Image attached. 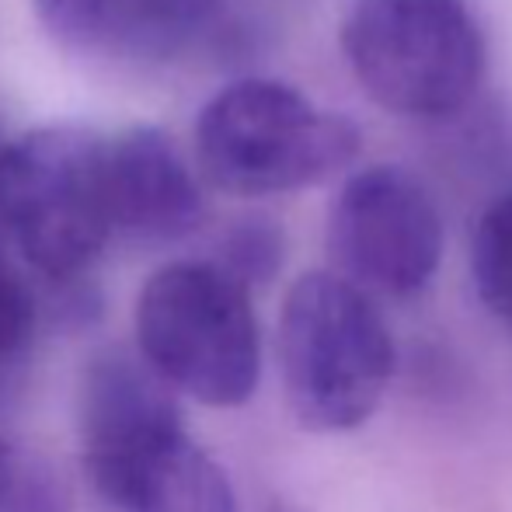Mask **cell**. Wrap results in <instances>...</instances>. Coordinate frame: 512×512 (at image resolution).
Masks as SVG:
<instances>
[{
    "label": "cell",
    "instance_id": "13",
    "mask_svg": "<svg viewBox=\"0 0 512 512\" xmlns=\"http://www.w3.org/2000/svg\"><path fill=\"white\" fill-rule=\"evenodd\" d=\"M213 262L223 265L234 279H241L248 290L272 283L286 262V230L272 216H241L223 230Z\"/></svg>",
    "mask_w": 512,
    "mask_h": 512
},
{
    "label": "cell",
    "instance_id": "10",
    "mask_svg": "<svg viewBox=\"0 0 512 512\" xmlns=\"http://www.w3.org/2000/svg\"><path fill=\"white\" fill-rule=\"evenodd\" d=\"M129 512H241L223 467L189 443Z\"/></svg>",
    "mask_w": 512,
    "mask_h": 512
},
{
    "label": "cell",
    "instance_id": "9",
    "mask_svg": "<svg viewBox=\"0 0 512 512\" xmlns=\"http://www.w3.org/2000/svg\"><path fill=\"white\" fill-rule=\"evenodd\" d=\"M223 0H112L105 42L136 60L168 63L213 32Z\"/></svg>",
    "mask_w": 512,
    "mask_h": 512
},
{
    "label": "cell",
    "instance_id": "16",
    "mask_svg": "<svg viewBox=\"0 0 512 512\" xmlns=\"http://www.w3.org/2000/svg\"><path fill=\"white\" fill-rule=\"evenodd\" d=\"M4 143H7V136H4V126H0V150H4Z\"/></svg>",
    "mask_w": 512,
    "mask_h": 512
},
{
    "label": "cell",
    "instance_id": "15",
    "mask_svg": "<svg viewBox=\"0 0 512 512\" xmlns=\"http://www.w3.org/2000/svg\"><path fill=\"white\" fill-rule=\"evenodd\" d=\"M11 453H7V446H0V499H4V488H7V478H11Z\"/></svg>",
    "mask_w": 512,
    "mask_h": 512
},
{
    "label": "cell",
    "instance_id": "4",
    "mask_svg": "<svg viewBox=\"0 0 512 512\" xmlns=\"http://www.w3.org/2000/svg\"><path fill=\"white\" fill-rule=\"evenodd\" d=\"M0 237L46 286L84 283L112 241L105 136L56 122L7 140L0 150Z\"/></svg>",
    "mask_w": 512,
    "mask_h": 512
},
{
    "label": "cell",
    "instance_id": "5",
    "mask_svg": "<svg viewBox=\"0 0 512 512\" xmlns=\"http://www.w3.org/2000/svg\"><path fill=\"white\" fill-rule=\"evenodd\" d=\"M338 42L366 98L401 119H450L485 84L488 39L467 0H352Z\"/></svg>",
    "mask_w": 512,
    "mask_h": 512
},
{
    "label": "cell",
    "instance_id": "11",
    "mask_svg": "<svg viewBox=\"0 0 512 512\" xmlns=\"http://www.w3.org/2000/svg\"><path fill=\"white\" fill-rule=\"evenodd\" d=\"M39 335V297L0 244V408L18 398Z\"/></svg>",
    "mask_w": 512,
    "mask_h": 512
},
{
    "label": "cell",
    "instance_id": "1",
    "mask_svg": "<svg viewBox=\"0 0 512 512\" xmlns=\"http://www.w3.org/2000/svg\"><path fill=\"white\" fill-rule=\"evenodd\" d=\"M359 126L276 77L220 88L196 119L203 182L227 196L265 199L331 182L359 157Z\"/></svg>",
    "mask_w": 512,
    "mask_h": 512
},
{
    "label": "cell",
    "instance_id": "7",
    "mask_svg": "<svg viewBox=\"0 0 512 512\" xmlns=\"http://www.w3.org/2000/svg\"><path fill=\"white\" fill-rule=\"evenodd\" d=\"M328 251L338 276L370 297H418L443 265V216L418 175L370 164L345 178L328 209Z\"/></svg>",
    "mask_w": 512,
    "mask_h": 512
},
{
    "label": "cell",
    "instance_id": "8",
    "mask_svg": "<svg viewBox=\"0 0 512 512\" xmlns=\"http://www.w3.org/2000/svg\"><path fill=\"white\" fill-rule=\"evenodd\" d=\"M105 199L112 241L164 248L206 220V196L178 143L157 126L105 136Z\"/></svg>",
    "mask_w": 512,
    "mask_h": 512
},
{
    "label": "cell",
    "instance_id": "14",
    "mask_svg": "<svg viewBox=\"0 0 512 512\" xmlns=\"http://www.w3.org/2000/svg\"><path fill=\"white\" fill-rule=\"evenodd\" d=\"M32 4L46 32L63 46L88 49L105 42L112 0H32Z\"/></svg>",
    "mask_w": 512,
    "mask_h": 512
},
{
    "label": "cell",
    "instance_id": "12",
    "mask_svg": "<svg viewBox=\"0 0 512 512\" xmlns=\"http://www.w3.org/2000/svg\"><path fill=\"white\" fill-rule=\"evenodd\" d=\"M471 279L481 307L512 328V189L495 196L474 223Z\"/></svg>",
    "mask_w": 512,
    "mask_h": 512
},
{
    "label": "cell",
    "instance_id": "2",
    "mask_svg": "<svg viewBox=\"0 0 512 512\" xmlns=\"http://www.w3.org/2000/svg\"><path fill=\"white\" fill-rule=\"evenodd\" d=\"M279 373L304 429L370 422L394 377V338L370 293L338 272H304L279 310Z\"/></svg>",
    "mask_w": 512,
    "mask_h": 512
},
{
    "label": "cell",
    "instance_id": "6",
    "mask_svg": "<svg viewBox=\"0 0 512 512\" xmlns=\"http://www.w3.org/2000/svg\"><path fill=\"white\" fill-rule=\"evenodd\" d=\"M81 464L98 499L129 512L192 443L178 398L143 356L105 349L84 366L77 391Z\"/></svg>",
    "mask_w": 512,
    "mask_h": 512
},
{
    "label": "cell",
    "instance_id": "3",
    "mask_svg": "<svg viewBox=\"0 0 512 512\" xmlns=\"http://www.w3.org/2000/svg\"><path fill=\"white\" fill-rule=\"evenodd\" d=\"M136 345L175 394L237 408L262 380V331L251 290L213 258L157 269L136 297Z\"/></svg>",
    "mask_w": 512,
    "mask_h": 512
}]
</instances>
